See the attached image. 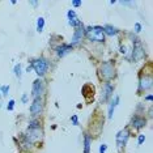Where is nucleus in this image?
Wrapping results in <instances>:
<instances>
[{
  "label": "nucleus",
  "mask_w": 153,
  "mask_h": 153,
  "mask_svg": "<svg viewBox=\"0 0 153 153\" xmlns=\"http://www.w3.org/2000/svg\"><path fill=\"white\" fill-rule=\"evenodd\" d=\"M85 34L88 39L93 41V42H103L105 41V33L101 26H90L85 30Z\"/></svg>",
  "instance_id": "obj_1"
},
{
  "label": "nucleus",
  "mask_w": 153,
  "mask_h": 153,
  "mask_svg": "<svg viewBox=\"0 0 153 153\" xmlns=\"http://www.w3.org/2000/svg\"><path fill=\"white\" fill-rule=\"evenodd\" d=\"M32 68L36 71V74L38 76H43L48 69V63L46 59L39 58V59H36V60L32 62Z\"/></svg>",
  "instance_id": "obj_2"
},
{
  "label": "nucleus",
  "mask_w": 153,
  "mask_h": 153,
  "mask_svg": "<svg viewBox=\"0 0 153 153\" xmlns=\"http://www.w3.org/2000/svg\"><path fill=\"white\" fill-rule=\"evenodd\" d=\"M100 71H101V76H102L105 80H107V81L111 80L114 76H115V69H114L113 63H110V62L103 63L102 65H101Z\"/></svg>",
  "instance_id": "obj_3"
},
{
  "label": "nucleus",
  "mask_w": 153,
  "mask_h": 153,
  "mask_svg": "<svg viewBox=\"0 0 153 153\" xmlns=\"http://www.w3.org/2000/svg\"><path fill=\"white\" fill-rule=\"evenodd\" d=\"M131 54L135 60H140L141 58H144V48L139 39H134V48H132Z\"/></svg>",
  "instance_id": "obj_4"
},
{
  "label": "nucleus",
  "mask_w": 153,
  "mask_h": 153,
  "mask_svg": "<svg viewBox=\"0 0 153 153\" xmlns=\"http://www.w3.org/2000/svg\"><path fill=\"white\" fill-rule=\"evenodd\" d=\"M128 137H130V132H128L127 128H124V130H122V131L118 132V135H117V144H118V147H119V148L124 147V145L127 144Z\"/></svg>",
  "instance_id": "obj_5"
},
{
  "label": "nucleus",
  "mask_w": 153,
  "mask_h": 153,
  "mask_svg": "<svg viewBox=\"0 0 153 153\" xmlns=\"http://www.w3.org/2000/svg\"><path fill=\"white\" fill-rule=\"evenodd\" d=\"M42 109H43V103H42L41 97L34 98L32 106H30V113H32V115H39V114L42 113Z\"/></svg>",
  "instance_id": "obj_6"
},
{
  "label": "nucleus",
  "mask_w": 153,
  "mask_h": 153,
  "mask_svg": "<svg viewBox=\"0 0 153 153\" xmlns=\"http://www.w3.org/2000/svg\"><path fill=\"white\" fill-rule=\"evenodd\" d=\"M43 89H45V86H43V81L42 80H36V81L33 82V89H32V94L34 98H38V97H41V94L43 93Z\"/></svg>",
  "instance_id": "obj_7"
},
{
  "label": "nucleus",
  "mask_w": 153,
  "mask_h": 153,
  "mask_svg": "<svg viewBox=\"0 0 153 153\" xmlns=\"http://www.w3.org/2000/svg\"><path fill=\"white\" fill-rule=\"evenodd\" d=\"M113 90H114V86L110 82H106L105 86H103V93H102V97H101V102H106L111 97V94H113Z\"/></svg>",
  "instance_id": "obj_8"
},
{
  "label": "nucleus",
  "mask_w": 153,
  "mask_h": 153,
  "mask_svg": "<svg viewBox=\"0 0 153 153\" xmlns=\"http://www.w3.org/2000/svg\"><path fill=\"white\" fill-rule=\"evenodd\" d=\"M84 34H85L84 26L80 25L79 27H76L75 34H74V38H72V46H74V45H77V43L80 42V41H81V38L84 37Z\"/></svg>",
  "instance_id": "obj_9"
},
{
  "label": "nucleus",
  "mask_w": 153,
  "mask_h": 153,
  "mask_svg": "<svg viewBox=\"0 0 153 153\" xmlns=\"http://www.w3.org/2000/svg\"><path fill=\"white\" fill-rule=\"evenodd\" d=\"M68 19H69V25L74 26V27H79L81 25V21L77 19L75 11H68Z\"/></svg>",
  "instance_id": "obj_10"
},
{
  "label": "nucleus",
  "mask_w": 153,
  "mask_h": 153,
  "mask_svg": "<svg viewBox=\"0 0 153 153\" xmlns=\"http://www.w3.org/2000/svg\"><path fill=\"white\" fill-rule=\"evenodd\" d=\"M41 130L38 128H29V132H27V139H30V141H36L41 137Z\"/></svg>",
  "instance_id": "obj_11"
},
{
  "label": "nucleus",
  "mask_w": 153,
  "mask_h": 153,
  "mask_svg": "<svg viewBox=\"0 0 153 153\" xmlns=\"http://www.w3.org/2000/svg\"><path fill=\"white\" fill-rule=\"evenodd\" d=\"M152 86V77L151 76H144V77H141L140 80V90H147Z\"/></svg>",
  "instance_id": "obj_12"
},
{
  "label": "nucleus",
  "mask_w": 153,
  "mask_h": 153,
  "mask_svg": "<svg viewBox=\"0 0 153 153\" xmlns=\"http://www.w3.org/2000/svg\"><path fill=\"white\" fill-rule=\"evenodd\" d=\"M131 126L135 128H143L145 126V119L141 117H134L131 120Z\"/></svg>",
  "instance_id": "obj_13"
},
{
  "label": "nucleus",
  "mask_w": 153,
  "mask_h": 153,
  "mask_svg": "<svg viewBox=\"0 0 153 153\" xmlns=\"http://www.w3.org/2000/svg\"><path fill=\"white\" fill-rule=\"evenodd\" d=\"M72 50V45H62L56 48V54L59 56H64L65 54H68Z\"/></svg>",
  "instance_id": "obj_14"
},
{
  "label": "nucleus",
  "mask_w": 153,
  "mask_h": 153,
  "mask_svg": "<svg viewBox=\"0 0 153 153\" xmlns=\"http://www.w3.org/2000/svg\"><path fill=\"white\" fill-rule=\"evenodd\" d=\"M119 103V97H114V100L111 101V103H110V107H109V118L111 119L113 118V115H114V109L117 107V105Z\"/></svg>",
  "instance_id": "obj_15"
},
{
  "label": "nucleus",
  "mask_w": 153,
  "mask_h": 153,
  "mask_svg": "<svg viewBox=\"0 0 153 153\" xmlns=\"http://www.w3.org/2000/svg\"><path fill=\"white\" fill-rule=\"evenodd\" d=\"M102 29H103V33L107 34V36H115V34L118 33V30L111 25H106V26H103Z\"/></svg>",
  "instance_id": "obj_16"
},
{
  "label": "nucleus",
  "mask_w": 153,
  "mask_h": 153,
  "mask_svg": "<svg viewBox=\"0 0 153 153\" xmlns=\"http://www.w3.org/2000/svg\"><path fill=\"white\" fill-rule=\"evenodd\" d=\"M90 141H92L90 136H89V135H85V137H84V152H85V153H89V149H90Z\"/></svg>",
  "instance_id": "obj_17"
},
{
  "label": "nucleus",
  "mask_w": 153,
  "mask_h": 153,
  "mask_svg": "<svg viewBox=\"0 0 153 153\" xmlns=\"http://www.w3.org/2000/svg\"><path fill=\"white\" fill-rule=\"evenodd\" d=\"M43 26H45V19H43V17H39V19H38V21H37V30L41 33L43 30Z\"/></svg>",
  "instance_id": "obj_18"
},
{
  "label": "nucleus",
  "mask_w": 153,
  "mask_h": 153,
  "mask_svg": "<svg viewBox=\"0 0 153 153\" xmlns=\"http://www.w3.org/2000/svg\"><path fill=\"white\" fill-rule=\"evenodd\" d=\"M15 75L17 77H21V64H17L15 67Z\"/></svg>",
  "instance_id": "obj_19"
},
{
  "label": "nucleus",
  "mask_w": 153,
  "mask_h": 153,
  "mask_svg": "<svg viewBox=\"0 0 153 153\" xmlns=\"http://www.w3.org/2000/svg\"><path fill=\"white\" fill-rule=\"evenodd\" d=\"M0 92L3 93V96H7V94H8V92H9V86L8 85L1 86V88H0Z\"/></svg>",
  "instance_id": "obj_20"
},
{
  "label": "nucleus",
  "mask_w": 153,
  "mask_h": 153,
  "mask_svg": "<svg viewBox=\"0 0 153 153\" xmlns=\"http://www.w3.org/2000/svg\"><path fill=\"white\" fill-rule=\"evenodd\" d=\"M120 53L123 55H126V56H128V53H130V50L126 47V46H120Z\"/></svg>",
  "instance_id": "obj_21"
},
{
  "label": "nucleus",
  "mask_w": 153,
  "mask_h": 153,
  "mask_svg": "<svg viewBox=\"0 0 153 153\" xmlns=\"http://www.w3.org/2000/svg\"><path fill=\"white\" fill-rule=\"evenodd\" d=\"M13 107H15V101H9V103H8V107H7V109H8L9 111H11V110H13Z\"/></svg>",
  "instance_id": "obj_22"
},
{
  "label": "nucleus",
  "mask_w": 153,
  "mask_h": 153,
  "mask_svg": "<svg viewBox=\"0 0 153 153\" xmlns=\"http://www.w3.org/2000/svg\"><path fill=\"white\" fill-rule=\"evenodd\" d=\"M106 149H107V145H106V144H102V145L100 147V153H105Z\"/></svg>",
  "instance_id": "obj_23"
},
{
  "label": "nucleus",
  "mask_w": 153,
  "mask_h": 153,
  "mask_svg": "<svg viewBox=\"0 0 153 153\" xmlns=\"http://www.w3.org/2000/svg\"><path fill=\"white\" fill-rule=\"evenodd\" d=\"M71 120H72V123H74L75 126H77V123H79V122H77V117H76V115H74V117L71 118Z\"/></svg>",
  "instance_id": "obj_24"
},
{
  "label": "nucleus",
  "mask_w": 153,
  "mask_h": 153,
  "mask_svg": "<svg viewBox=\"0 0 153 153\" xmlns=\"http://www.w3.org/2000/svg\"><path fill=\"white\" fill-rule=\"evenodd\" d=\"M143 141H145V136H144V135H140V136H139V140H137V143H139V144H141Z\"/></svg>",
  "instance_id": "obj_25"
},
{
  "label": "nucleus",
  "mask_w": 153,
  "mask_h": 153,
  "mask_svg": "<svg viewBox=\"0 0 153 153\" xmlns=\"http://www.w3.org/2000/svg\"><path fill=\"white\" fill-rule=\"evenodd\" d=\"M140 30H141V25H140V24H136V25H135V32L139 33Z\"/></svg>",
  "instance_id": "obj_26"
},
{
  "label": "nucleus",
  "mask_w": 153,
  "mask_h": 153,
  "mask_svg": "<svg viewBox=\"0 0 153 153\" xmlns=\"http://www.w3.org/2000/svg\"><path fill=\"white\" fill-rule=\"evenodd\" d=\"M72 4H74L75 7H80L81 5V1H72Z\"/></svg>",
  "instance_id": "obj_27"
},
{
  "label": "nucleus",
  "mask_w": 153,
  "mask_h": 153,
  "mask_svg": "<svg viewBox=\"0 0 153 153\" xmlns=\"http://www.w3.org/2000/svg\"><path fill=\"white\" fill-rule=\"evenodd\" d=\"M22 101H24V102H26V101H27V96H26V94L22 96Z\"/></svg>",
  "instance_id": "obj_28"
},
{
  "label": "nucleus",
  "mask_w": 153,
  "mask_h": 153,
  "mask_svg": "<svg viewBox=\"0 0 153 153\" xmlns=\"http://www.w3.org/2000/svg\"><path fill=\"white\" fill-rule=\"evenodd\" d=\"M152 100H153L152 96H147V101H152Z\"/></svg>",
  "instance_id": "obj_29"
}]
</instances>
